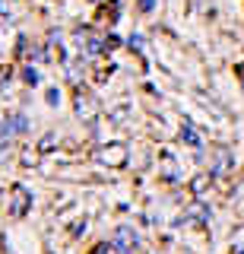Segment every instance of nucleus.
I'll use <instances>...</instances> for the list:
<instances>
[{
  "label": "nucleus",
  "instance_id": "nucleus-1",
  "mask_svg": "<svg viewBox=\"0 0 244 254\" xmlns=\"http://www.w3.org/2000/svg\"><path fill=\"white\" fill-rule=\"evenodd\" d=\"M29 203H32V197H29V190L26 188H13V203H10V216L13 219H19V216H26V210H29Z\"/></svg>",
  "mask_w": 244,
  "mask_h": 254
},
{
  "label": "nucleus",
  "instance_id": "nucleus-2",
  "mask_svg": "<svg viewBox=\"0 0 244 254\" xmlns=\"http://www.w3.org/2000/svg\"><path fill=\"white\" fill-rule=\"evenodd\" d=\"M96 159H98V162H108V165H124V162H127V149H124L121 143H111L108 149H98Z\"/></svg>",
  "mask_w": 244,
  "mask_h": 254
},
{
  "label": "nucleus",
  "instance_id": "nucleus-3",
  "mask_svg": "<svg viewBox=\"0 0 244 254\" xmlns=\"http://www.w3.org/2000/svg\"><path fill=\"white\" fill-rule=\"evenodd\" d=\"M181 140H187V143H191V146H200V133H196L191 124H187L184 130H181Z\"/></svg>",
  "mask_w": 244,
  "mask_h": 254
},
{
  "label": "nucleus",
  "instance_id": "nucleus-4",
  "mask_svg": "<svg viewBox=\"0 0 244 254\" xmlns=\"http://www.w3.org/2000/svg\"><path fill=\"white\" fill-rule=\"evenodd\" d=\"M117 245H137V235H133L130 229H121V232H117Z\"/></svg>",
  "mask_w": 244,
  "mask_h": 254
},
{
  "label": "nucleus",
  "instance_id": "nucleus-5",
  "mask_svg": "<svg viewBox=\"0 0 244 254\" xmlns=\"http://www.w3.org/2000/svg\"><path fill=\"white\" fill-rule=\"evenodd\" d=\"M98 254H124V248H117V245H101Z\"/></svg>",
  "mask_w": 244,
  "mask_h": 254
}]
</instances>
